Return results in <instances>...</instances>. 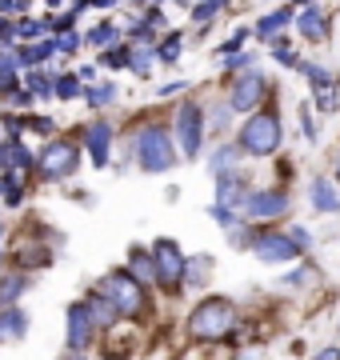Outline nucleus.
<instances>
[{"mask_svg": "<svg viewBox=\"0 0 340 360\" xmlns=\"http://www.w3.org/2000/svg\"><path fill=\"white\" fill-rule=\"evenodd\" d=\"M236 328V304L233 300H221V296H209L200 300L192 316H188V333L197 340H221Z\"/></svg>", "mask_w": 340, "mask_h": 360, "instance_id": "f257e3e1", "label": "nucleus"}, {"mask_svg": "<svg viewBox=\"0 0 340 360\" xmlns=\"http://www.w3.org/2000/svg\"><path fill=\"white\" fill-rule=\"evenodd\" d=\"M136 165L144 172H152V176H160V172H169L176 165V144H172L169 129L148 124V129L136 132Z\"/></svg>", "mask_w": 340, "mask_h": 360, "instance_id": "f03ea898", "label": "nucleus"}, {"mask_svg": "<svg viewBox=\"0 0 340 360\" xmlns=\"http://www.w3.org/2000/svg\"><path fill=\"white\" fill-rule=\"evenodd\" d=\"M285 141V129H280V120L276 112H252L244 124H240V148L249 156H273Z\"/></svg>", "mask_w": 340, "mask_h": 360, "instance_id": "7ed1b4c3", "label": "nucleus"}, {"mask_svg": "<svg viewBox=\"0 0 340 360\" xmlns=\"http://www.w3.org/2000/svg\"><path fill=\"white\" fill-rule=\"evenodd\" d=\"M100 292L117 304L120 316H129V321H136L144 312V284L132 276L129 269H117V272H108L105 281H100Z\"/></svg>", "mask_w": 340, "mask_h": 360, "instance_id": "20e7f679", "label": "nucleus"}, {"mask_svg": "<svg viewBox=\"0 0 340 360\" xmlns=\"http://www.w3.org/2000/svg\"><path fill=\"white\" fill-rule=\"evenodd\" d=\"M40 176L44 180H68L80 168V144L72 141H48L40 148Z\"/></svg>", "mask_w": 340, "mask_h": 360, "instance_id": "39448f33", "label": "nucleus"}, {"mask_svg": "<svg viewBox=\"0 0 340 360\" xmlns=\"http://www.w3.org/2000/svg\"><path fill=\"white\" fill-rule=\"evenodd\" d=\"M152 260H157V284L164 288V292H176V288L184 284V276H188V260L181 257L176 240L160 236L157 245H152Z\"/></svg>", "mask_w": 340, "mask_h": 360, "instance_id": "423d86ee", "label": "nucleus"}, {"mask_svg": "<svg viewBox=\"0 0 340 360\" xmlns=\"http://www.w3.org/2000/svg\"><path fill=\"white\" fill-rule=\"evenodd\" d=\"M176 141H181L184 156H200V148H204V108L200 104L176 108Z\"/></svg>", "mask_w": 340, "mask_h": 360, "instance_id": "0eeeda50", "label": "nucleus"}, {"mask_svg": "<svg viewBox=\"0 0 340 360\" xmlns=\"http://www.w3.org/2000/svg\"><path fill=\"white\" fill-rule=\"evenodd\" d=\"M304 80L313 84V96H316V108L320 112H336L340 104V84H336V72H328L325 65H313V60H304L301 65Z\"/></svg>", "mask_w": 340, "mask_h": 360, "instance_id": "6e6552de", "label": "nucleus"}, {"mask_svg": "<svg viewBox=\"0 0 340 360\" xmlns=\"http://www.w3.org/2000/svg\"><path fill=\"white\" fill-rule=\"evenodd\" d=\"M252 252H256L261 264H288V260L301 257V248L292 245V236H288V232H256Z\"/></svg>", "mask_w": 340, "mask_h": 360, "instance_id": "1a4fd4ad", "label": "nucleus"}, {"mask_svg": "<svg viewBox=\"0 0 340 360\" xmlns=\"http://www.w3.org/2000/svg\"><path fill=\"white\" fill-rule=\"evenodd\" d=\"M264 92H268V80H264V72H240V80H236L233 89V112H252L256 104H264Z\"/></svg>", "mask_w": 340, "mask_h": 360, "instance_id": "9d476101", "label": "nucleus"}, {"mask_svg": "<svg viewBox=\"0 0 340 360\" xmlns=\"http://www.w3.org/2000/svg\"><path fill=\"white\" fill-rule=\"evenodd\" d=\"M92 333H96V324H92L89 309L84 304H68V328H65V345L68 352H84V348L92 345Z\"/></svg>", "mask_w": 340, "mask_h": 360, "instance_id": "9b49d317", "label": "nucleus"}, {"mask_svg": "<svg viewBox=\"0 0 340 360\" xmlns=\"http://www.w3.org/2000/svg\"><path fill=\"white\" fill-rule=\"evenodd\" d=\"M244 212H249L252 220H276V217H285L288 212V196L280 193V188H264V193H252L249 196V205H244Z\"/></svg>", "mask_w": 340, "mask_h": 360, "instance_id": "f8f14e48", "label": "nucleus"}, {"mask_svg": "<svg viewBox=\"0 0 340 360\" xmlns=\"http://www.w3.org/2000/svg\"><path fill=\"white\" fill-rule=\"evenodd\" d=\"M84 148H89L92 165L105 168L108 165V148H112V124H108V120H92L89 129H84Z\"/></svg>", "mask_w": 340, "mask_h": 360, "instance_id": "ddd939ff", "label": "nucleus"}, {"mask_svg": "<svg viewBox=\"0 0 340 360\" xmlns=\"http://www.w3.org/2000/svg\"><path fill=\"white\" fill-rule=\"evenodd\" d=\"M252 188L240 180V172H233V176H221L216 180V205H228V208H244L249 205Z\"/></svg>", "mask_w": 340, "mask_h": 360, "instance_id": "4468645a", "label": "nucleus"}, {"mask_svg": "<svg viewBox=\"0 0 340 360\" xmlns=\"http://www.w3.org/2000/svg\"><path fill=\"white\" fill-rule=\"evenodd\" d=\"M296 28H301V37H304V40H313V44L328 40V16H325V8L308 4V8L301 13V20H296Z\"/></svg>", "mask_w": 340, "mask_h": 360, "instance_id": "2eb2a0df", "label": "nucleus"}, {"mask_svg": "<svg viewBox=\"0 0 340 360\" xmlns=\"http://www.w3.org/2000/svg\"><path fill=\"white\" fill-rule=\"evenodd\" d=\"M308 200H313L316 212H340V196H336V184L328 176H316L308 184Z\"/></svg>", "mask_w": 340, "mask_h": 360, "instance_id": "dca6fc26", "label": "nucleus"}, {"mask_svg": "<svg viewBox=\"0 0 340 360\" xmlns=\"http://www.w3.org/2000/svg\"><path fill=\"white\" fill-rule=\"evenodd\" d=\"M236 168H240V144H221V148L209 156V172H212L216 180H221V176H233Z\"/></svg>", "mask_w": 340, "mask_h": 360, "instance_id": "f3484780", "label": "nucleus"}, {"mask_svg": "<svg viewBox=\"0 0 340 360\" xmlns=\"http://www.w3.org/2000/svg\"><path fill=\"white\" fill-rule=\"evenodd\" d=\"M84 309H89V316H92V324H96V328H112V321L120 316L117 304H112L105 292H92L89 300H84Z\"/></svg>", "mask_w": 340, "mask_h": 360, "instance_id": "a211bd4d", "label": "nucleus"}, {"mask_svg": "<svg viewBox=\"0 0 340 360\" xmlns=\"http://www.w3.org/2000/svg\"><path fill=\"white\" fill-rule=\"evenodd\" d=\"M0 336H4V340H25L28 336V312L25 309H0Z\"/></svg>", "mask_w": 340, "mask_h": 360, "instance_id": "6ab92c4d", "label": "nucleus"}, {"mask_svg": "<svg viewBox=\"0 0 340 360\" xmlns=\"http://www.w3.org/2000/svg\"><path fill=\"white\" fill-rule=\"evenodd\" d=\"M25 276H16V272H8V276H0V309H16V296L25 292Z\"/></svg>", "mask_w": 340, "mask_h": 360, "instance_id": "aec40b11", "label": "nucleus"}, {"mask_svg": "<svg viewBox=\"0 0 340 360\" xmlns=\"http://www.w3.org/2000/svg\"><path fill=\"white\" fill-rule=\"evenodd\" d=\"M285 25H292V13H288V8H276V13H268V16H261V20H256V37L268 40L273 32H280Z\"/></svg>", "mask_w": 340, "mask_h": 360, "instance_id": "412c9836", "label": "nucleus"}, {"mask_svg": "<svg viewBox=\"0 0 340 360\" xmlns=\"http://www.w3.org/2000/svg\"><path fill=\"white\" fill-rule=\"evenodd\" d=\"M132 276L144 284L157 281V260H152V252H140V248H132Z\"/></svg>", "mask_w": 340, "mask_h": 360, "instance_id": "4be33fe9", "label": "nucleus"}, {"mask_svg": "<svg viewBox=\"0 0 340 360\" xmlns=\"http://www.w3.org/2000/svg\"><path fill=\"white\" fill-rule=\"evenodd\" d=\"M84 96H89L92 108H108V104H112V101L120 96V92H117V84H112V80H100V84H92V89L84 92Z\"/></svg>", "mask_w": 340, "mask_h": 360, "instance_id": "5701e85b", "label": "nucleus"}, {"mask_svg": "<svg viewBox=\"0 0 340 360\" xmlns=\"http://www.w3.org/2000/svg\"><path fill=\"white\" fill-rule=\"evenodd\" d=\"M117 40H120V28L105 20V25H96L89 37H84V44H92V49H108V44H117Z\"/></svg>", "mask_w": 340, "mask_h": 360, "instance_id": "b1692460", "label": "nucleus"}, {"mask_svg": "<svg viewBox=\"0 0 340 360\" xmlns=\"http://www.w3.org/2000/svg\"><path fill=\"white\" fill-rule=\"evenodd\" d=\"M0 196H4V205H13V208L25 200V184H20L16 172H4V176H0Z\"/></svg>", "mask_w": 340, "mask_h": 360, "instance_id": "393cba45", "label": "nucleus"}, {"mask_svg": "<svg viewBox=\"0 0 340 360\" xmlns=\"http://www.w3.org/2000/svg\"><path fill=\"white\" fill-rule=\"evenodd\" d=\"M212 264H216L212 257H192V260H188V276H184V281L192 284V288H200V284L212 276Z\"/></svg>", "mask_w": 340, "mask_h": 360, "instance_id": "a878e982", "label": "nucleus"}, {"mask_svg": "<svg viewBox=\"0 0 340 360\" xmlns=\"http://www.w3.org/2000/svg\"><path fill=\"white\" fill-rule=\"evenodd\" d=\"M28 89L37 92V96H53V92H56L53 72H40V68H28Z\"/></svg>", "mask_w": 340, "mask_h": 360, "instance_id": "bb28decb", "label": "nucleus"}, {"mask_svg": "<svg viewBox=\"0 0 340 360\" xmlns=\"http://www.w3.org/2000/svg\"><path fill=\"white\" fill-rule=\"evenodd\" d=\"M77 92H80V77H77V72H60V77H56V96H60V101H72Z\"/></svg>", "mask_w": 340, "mask_h": 360, "instance_id": "cd10ccee", "label": "nucleus"}, {"mask_svg": "<svg viewBox=\"0 0 340 360\" xmlns=\"http://www.w3.org/2000/svg\"><path fill=\"white\" fill-rule=\"evenodd\" d=\"M252 240H256V232H252L249 224H236V229H228V245H233V248H252Z\"/></svg>", "mask_w": 340, "mask_h": 360, "instance_id": "c85d7f7f", "label": "nucleus"}, {"mask_svg": "<svg viewBox=\"0 0 340 360\" xmlns=\"http://www.w3.org/2000/svg\"><path fill=\"white\" fill-rule=\"evenodd\" d=\"M181 52H184V44H181V37L172 32V37L160 44V60H164V65H176V60H181Z\"/></svg>", "mask_w": 340, "mask_h": 360, "instance_id": "c756f323", "label": "nucleus"}, {"mask_svg": "<svg viewBox=\"0 0 340 360\" xmlns=\"http://www.w3.org/2000/svg\"><path fill=\"white\" fill-rule=\"evenodd\" d=\"M129 68L136 72V77H148V68H152V52H148V49H132Z\"/></svg>", "mask_w": 340, "mask_h": 360, "instance_id": "7c9ffc66", "label": "nucleus"}, {"mask_svg": "<svg viewBox=\"0 0 340 360\" xmlns=\"http://www.w3.org/2000/svg\"><path fill=\"white\" fill-rule=\"evenodd\" d=\"M209 217H212V220H221L224 229H236V224H240V220H236V212H233L228 205H212V208H209Z\"/></svg>", "mask_w": 340, "mask_h": 360, "instance_id": "2f4dec72", "label": "nucleus"}, {"mask_svg": "<svg viewBox=\"0 0 340 360\" xmlns=\"http://www.w3.org/2000/svg\"><path fill=\"white\" fill-rule=\"evenodd\" d=\"M129 60H132V49H117V52L105 49V65H108V68H124Z\"/></svg>", "mask_w": 340, "mask_h": 360, "instance_id": "473e14b6", "label": "nucleus"}, {"mask_svg": "<svg viewBox=\"0 0 340 360\" xmlns=\"http://www.w3.org/2000/svg\"><path fill=\"white\" fill-rule=\"evenodd\" d=\"M288 236H292V245L301 248V252H308V248H313V232L304 229V224H296V229H288Z\"/></svg>", "mask_w": 340, "mask_h": 360, "instance_id": "72a5a7b5", "label": "nucleus"}, {"mask_svg": "<svg viewBox=\"0 0 340 360\" xmlns=\"http://www.w3.org/2000/svg\"><path fill=\"white\" fill-rule=\"evenodd\" d=\"M221 13V8H216V4H209V0H200L197 8H192V20H200V25H204V20H212V16Z\"/></svg>", "mask_w": 340, "mask_h": 360, "instance_id": "f704fd0d", "label": "nucleus"}, {"mask_svg": "<svg viewBox=\"0 0 340 360\" xmlns=\"http://www.w3.org/2000/svg\"><path fill=\"white\" fill-rule=\"evenodd\" d=\"M25 129L44 132V136H48V132H53V120H48V116H28V120H25Z\"/></svg>", "mask_w": 340, "mask_h": 360, "instance_id": "c9c22d12", "label": "nucleus"}, {"mask_svg": "<svg viewBox=\"0 0 340 360\" xmlns=\"http://www.w3.org/2000/svg\"><path fill=\"white\" fill-rule=\"evenodd\" d=\"M301 132H304V141H316V124H313V112L301 104Z\"/></svg>", "mask_w": 340, "mask_h": 360, "instance_id": "e433bc0d", "label": "nucleus"}, {"mask_svg": "<svg viewBox=\"0 0 340 360\" xmlns=\"http://www.w3.org/2000/svg\"><path fill=\"white\" fill-rule=\"evenodd\" d=\"M40 32H44V25H37V20H20V25H16V37H40Z\"/></svg>", "mask_w": 340, "mask_h": 360, "instance_id": "4c0bfd02", "label": "nucleus"}, {"mask_svg": "<svg viewBox=\"0 0 340 360\" xmlns=\"http://www.w3.org/2000/svg\"><path fill=\"white\" fill-rule=\"evenodd\" d=\"M80 49V37L77 32H65V37L56 40V52H77Z\"/></svg>", "mask_w": 340, "mask_h": 360, "instance_id": "58836bf2", "label": "nucleus"}, {"mask_svg": "<svg viewBox=\"0 0 340 360\" xmlns=\"http://www.w3.org/2000/svg\"><path fill=\"white\" fill-rule=\"evenodd\" d=\"M308 281H313V272L308 269H296V272H288L285 276V284H308Z\"/></svg>", "mask_w": 340, "mask_h": 360, "instance_id": "ea45409f", "label": "nucleus"}, {"mask_svg": "<svg viewBox=\"0 0 340 360\" xmlns=\"http://www.w3.org/2000/svg\"><path fill=\"white\" fill-rule=\"evenodd\" d=\"M240 68H252V56H244V52H240V56H233V60H228V72H240Z\"/></svg>", "mask_w": 340, "mask_h": 360, "instance_id": "a19ab883", "label": "nucleus"}, {"mask_svg": "<svg viewBox=\"0 0 340 360\" xmlns=\"http://www.w3.org/2000/svg\"><path fill=\"white\" fill-rule=\"evenodd\" d=\"M13 108H32V92H13Z\"/></svg>", "mask_w": 340, "mask_h": 360, "instance_id": "79ce46f5", "label": "nucleus"}, {"mask_svg": "<svg viewBox=\"0 0 340 360\" xmlns=\"http://www.w3.org/2000/svg\"><path fill=\"white\" fill-rule=\"evenodd\" d=\"M244 37H249V32H244V28H240V32H236V37L228 40V44H224L221 52H236V49H240V44H244Z\"/></svg>", "mask_w": 340, "mask_h": 360, "instance_id": "37998d69", "label": "nucleus"}, {"mask_svg": "<svg viewBox=\"0 0 340 360\" xmlns=\"http://www.w3.org/2000/svg\"><path fill=\"white\" fill-rule=\"evenodd\" d=\"M228 108H233V104H228ZM228 108H216V112H212V124H216V129L228 124Z\"/></svg>", "mask_w": 340, "mask_h": 360, "instance_id": "c03bdc74", "label": "nucleus"}, {"mask_svg": "<svg viewBox=\"0 0 340 360\" xmlns=\"http://www.w3.org/2000/svg\"><path fill=\"white\" fill-rule=\"evenodd\" d=\"M8 160H13V141L0 144V168H8Z\"/></svg>", "mask_w": 340, "mask_h": 360, "instance_id": "a18cd8bd", "label": "nucleus"}, {"mask_svg": "<svg viewBox=\"0 0 340 360\" xmlns=\"http://www.w3.org/2000/svg\"><path fill=\"white\" fill-rule=\"evenodd\" d=\"M8 13H20V4L16 0H0V16H8Z\"/></svg>", "mask_w": 340, "mask_h": 360, "instance_id": "49530a36", "label": "nucleus"}, {"mask_svg": "<svg viewBox=\"0 0 340 360\" xmlns=\"http://www.w3.org/2000/svg\"><path fill=\"white\" fill-rule=\"evenodd\" d=\"M316 360H340V348H325V352H316Z\"/></svg>", "mask_w": 340, "mask_h": 360, "instance_id": "de8ad7c7", "label": "nucleus"}, {"mask_svg": "<svg viewBox=\"0 0 340 360\" xmlns=\"http://www.w3.org/2000/svg\"><path fill=\"white\" fill-rule=\"evenodd\" d=\"M77 77H80V80H96V68H92V65H84V68L77 72Z\"/></svg>", "mask_w": 340, "mask_h": 360, "instance_id": "09e8293b", "label": "nucleus"}, {"mask_svg": "<svg viewBox=\"0 0 340 360\" xmlns=\"http://www.w3.org/2000/svg\"><path fill=\"white\" fill-rule=\"evenodd\" d=\"M96 8H117V0H92Z\"/></svg>", "mask_w": 340, "mask_h": 360, "instance_id": "8fccbe9b", "label": "nucleus"}, {"mask_svg": "<svg viewBox=\"0 0 340 360\" xmlns=\"http://www.w3.org/2000/svg\"><path fill=\"white\" fill-rule=\"evenodd\" d=\"M48 4H60V0H48Z\"/></svg>", "mask_w": 340, "mask_h": 360, "instance_id": "3c124183", "label": "nucleus"}, {"mask_svg": "<svg viewBox=\"0 0 340 360\" xmlns=\"http://www.w3.org/2000/svg\"><path fill=\"white\" fill-rule=\"evenodd\" d=\"M336 180H340V172H336Z\"/></svg>", "mask_w": 340, "mask_h": 360, "instance_id": "603ef678", "label": "nucleus"}, {"mask_svg": "<svg viewBox=\"0 0 340 360\" xmlns=\"http://www.w3.org/2000/svg\"><path fill=\"white\" fill-rule=\"evenodd\" d=\"M244 360H249V356H244Z\"/></svg>", "mask_w": 340, "mask_h": 360, "instance_id": "864d4df0", "label": "nucleus"}]
</instances>
